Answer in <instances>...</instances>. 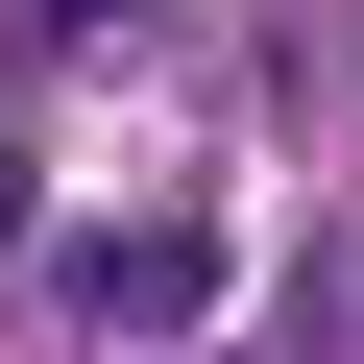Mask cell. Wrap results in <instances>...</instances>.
Masks as SVG:
<instances>
[{
  "label": "cell",
  "instance_id": "1",
  "mask_svg": "<svg viewBox=\"0 0 364 364\" xmlns=\"http://www.w3.org/2000/svg\"><path fill=\"white\" fill-rule=\"evenodd\" d=\"M195 291H219V243H195V219H146V243H97V267H73V316H122V340H170Z\"/></svg>",
  "mask_w": 364,
  "mask_h": 364
},
{
  "label": "cell",
  "instance_id": "3",
  "mask_svg": "<svg viewBox=\"0 0 364 364\" xmlns=\"http://www.w3.org/2000/svg\"><path fill=\"white\" fill-rule=\"evenodd\" d=\"M0 219H25V146H0Z\"/></svg>",
  "mask_w": 364,
  "mask_h": 364
},
{
  "label": "cell",
  "instance_id": "2",
  "mask_svg": "<svg viewBox=\"0 0 364 364\" xmlns=\"http://www.w3.org/2000/svg\"><path fill=\"white\" fill-rule=\"evenodd\" d=\"M0 25H73V0H0Z\"/></svg>",
  "mask_w": 364,
  "mask_h": 364
}]
</instances>
